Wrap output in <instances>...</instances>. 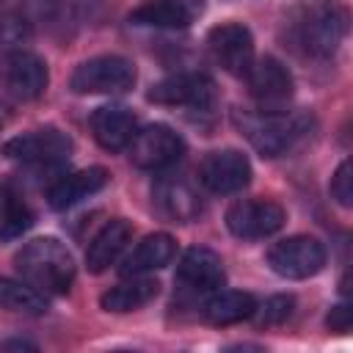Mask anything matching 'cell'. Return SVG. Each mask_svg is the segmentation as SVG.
Returning <instances> with one entry per match:
<instances>
[{
  "mask_svg": "<svg viewBox=\"0 0 353 353\" xmlns=\"http://www.w3.org/2000/svg\"><path fill=\"white\" fill-rule=\"evenodd\" d=\"M347 33V8L339 0H303L287 19L290 44L306 58H331Z\"/></svg>",
  "mask_w": 353,
  "mask_h": 353,
  "instance_id": "1",
  "label": "cell"
},
{
  "mask_svg": "<svg viewBox=\"0 0 353 353\" xmlns=\"http://www.w3.org/2000/svg\"><path fill=\"white\" fill-rule=\"evenodd\" d=\"M234 127L262 157H281L314 130V119L306 110H234Z\"/></svg>",
  "mask_w": 353,
  "mask_h": 353,
  "instance_id": "2",
  "label": "cell"
},
{
  "mask_svg": "<svg viewBox=\"0 0 353 353\" xmlns=\"http://www.w3.org/2000/svg\"><path fill=\"white\" fill-rule=\"evenodd\" d=\"M14 265L30 287L44 295H63L74 281V259L55 237H36L14 256Z\"/></svg>",
  "mask_w": 353,
  "mask_h": 353,
  "instance_id": "3",
  "label": "cell"
},
{
  "mask_svg": "<svg viewBox=\"0 0 353 353\" xmlns=\"http://www.w3.org/2000/svg\"><path fill=\"white\" fill-rule=\"evenodd\" d=\"M135 66L121 55H97L72 72L74 94H124L135 85Z\"/></svg>",
  "mask_w": 353,
  "mask_h": 353,
  "instance_id": "4",
  "label": "cell"
},
{
  "mask_svg": "<svg viewBox=\"0 0 353 353\" xmlns=\"http://www.w3.org/2000/svg\"><path fill=\"white\" fill-rule=\"evenodd\" d=\"M72 138L58 127H39L3 143V154L22 165H58L72 154Z\"/></svg>",
  "mask_w": 353,
  "mask_h": 353,
  "instance_id": "5",
  "label": "cell"
},
{
  "mask_svg": "<svg viewBox=\"0 0 353 353\" xmlns=\"http://www.w3.org/2000/svg\"><path fill=\"white\" fill-rule=\"evenodd\" d=\"M245 83H248L251 99L256 102V110L279 113V110H287V105L292 102V88H295L292 74L273 55L254 58V63L245 72Z\"/></svg>",
  "mask_w": 353,
  "mask_h": 353,
  "instance_id": "6",
  "label": "cell"
},
{
  "mask_svg": "<svg viewBox=\"0 0 353 353\" xmlns=\"http://www.w3.org/2000/svg\"><path fill=\"white\" fill-rule=\"evenodd\" d=\"M268 265L281 279H309L325 268V245L312 234H292L270 245Z\"/></svg>",
  "mask_w": 353,
  "mask_h": 353,
  "instance_id": "7",
  "label": "cell"
},
{
  "mask_svg": "<svg viewBox=\"0 0 353 353\" xmlns=\"http://www.w3.org/2000/svg\"><path fill=\"white\" fill-rule=\"evenodd\" d=\"M127 152H130L132 165L146 168V171H163L182 157L185 141L168 124H146L135 130Z\"/></svg>",
  "mask_w": 353,
  "mask_h": 353,
  "instance_id": "8",
  "label": "cell"
},
{
  "mask_svg": "<svg viewBox=\"0 0 353 353\" xmlns=\"http://www.w3.org/2000/svg\"><path fill=\"white\" fill-rule=\"evenodd\" d=\"M154 105H171V108H190V110H210L218 99L215 83L201 72H182L171 74L160 83H154L146 94Z\"/></svg>",
  "mask_w": 353,
  "mask_h": 353,
  "instance_id": "9",
  "label": "cell"
},
{
  "mask_svg": "<svg viewBox=\"0 0 353 353\" xmlns=\"http://www.w3.org/2000/svg\"><path fill=\"white\" fill-rule=\"evenodd\" d=\"M284 207L270 199H240L226 210V226L240 240L270 237L284 226Z\"/></svg>",
  "mask_w": 353,
  "mask_h": 353,
  "instance_id": "10",
  "label": "cell"
},
{
  "mask_svg": "<svg viewBox=\"0 0 353 353\" xmlns=\"http://www.w3.org/2000/svg\"><path fill=\"white\" fill-rule=\"evenodd\" d=\"M207 47L212 61L234 77H245L248 66L254 63V36L243 22L215 25L207 33Z\"/></svg>",
  "mask_w": 353,
  "mask_h": 353,
  "instance_id": "11",
  "label": "cell"
},
{
  "mask_svg": "<svg viewBox=\"0 0 353 353\" xmlns=\"http://www.w3.org/2000/svg\"><path fill=\"white\" fill-rule=\"evenodd\" d=\"M0 83L11 97L30 102L44 94L50 83V72L44 58H39L36 52L14 50V52H6V58L0 61Z\"/></svg>",
  "mask_w": 353,
  "mask_h": 353,
  "instance_id": "12",
  "label": "cell"
},
{
  "mask_svg": "<svg viewBox=\"0 0 353 353\" xmlns=\"http://www.w3.org/2000/svg\"><path fill=\"white\" fill-rule=\"evenodd\" d=\"M199 179L210 193H240L251 182V163L237 149H218L204 154V160L199 163Z\"/></svg>",
  "mask_w": 353,
  "mask_h": 353,
  "instance_id": "13",
  "label": "cell"
},
{
  "mask_svg": "<svg viewBox=\"0 0 353 353\" xmlns=\"http://www.w3.org/2000/svg\"><path fill=\"white\" fill-rule=\"evenodd\" d=\"M152 204L163 218L174 223H190L201 215V196L185 174L157 176V182L152 185Z\"/></svg>",
  "mask_w": 353,
  "mask_h": 353,
  "instance_id": "14",
  "label": "cell"
},
{
  "mask_svg": "<svg viewBox=\"0 0 353 353\" xmlns=\"http://www.w3.org/2000/svg\"><path fill=\"white\" fill-rule=\"evenodd\" d=\"M204 14V0H143L130 11V22L141 28H188Z\"/></svg>",
  "mask_w": 353,
  "mask_h": 353,
  "instance_id": "15",
  "label": "cell"
},
{
  "mask_svg": "<svg viewBox=\"0 0 353 353\" xmlns=\"http://www.w3.org/2000/svg\"><path fill=\"white\" fill-rule=\"evenodd\" d=\"M223 279L226 273L221 256L201 245L188 248L176 265V281L190 292H215L223 287Z\"/></svg>",
  "mask_w": 353,
  "mask_h": 353,
  "instance_id": "16",
  "label": "cell"
},
{
  "mask_svg": "<svg viewBox=\"0 0 353 353\" xmlns=\"http://www.w3.org/2000/svg\"><path fill=\"white\" fill-rule=\"evenodd\" d=\"M91 135L94 141L108 149V152H121L130 146L135 130H138V121H135V113L127 108V105H99L91 119Z\"/></svg>",
  "mask_w": 353,
  "mask_h": 353,
  "instance_id": "17",
  "label": "cell"
},
{
  "mask_svg": "<svg viewBox=\"0 0 353 353\" xmlns=\"http://www.w3.org/2000/svg\"><path fill=\"white\" fill-rule=\"evenodd\" d=\"M108 171L102 165H91V168H80L72 174L58 176L50 188H47V201L52 210H69L74 204H80L83 199L99 193L108 185Z\"/></svg>",
  "mask_w": 353,
  "mask_h": 353,
  "instance_id": "18",
  "label": "cell"
},
{
  "mask_svg": "<svg viewBox=\"0 0 353 353\" xmlns=\"http://www.w3.org/2000/svg\"><path fill=\"white\" fill-rule=\"evenodd\" d=\"M130 240H132V223H130V221H124V218L108 221V223L94 234V240L88 243L85 268H88L91 273L108 270V268L121 256V251L127 248Z\"/></svg>",
  "mask_w": 353,
  "mask_h": 353,
  "instance_id": "19",
  "label": "cell"
},
{
  "mask_svg": "<svg viewBox=\"0 0 353 353\" xmlns=\"http://www.w3.org/2000/svg\"><path fill=\"white\" fill-rule=\"evenodd\" d=\"M176 254V243L171 234L165 232H154V234H146L121 262L119 273L121 276H146L152 270H160L165 268Z\"/></svg>",
  "mask_w": 353,
  "mask_h": 353,
  "instance_id": "20",
  "label": "cell"
},
{
  "mask_svg": "<svg viewBox=\"0 0 353 353\" xmlns=\"http://www.w3.org/2000/svg\"><path fill=\"white\" fill-rule=\"evenodd\" d=\"M160 292V284L149 276H124V281H119L116 287H110L102 298H99V306L105 312H116V314H124V312H135L141 306H146L149 301H154Z\"/></svg>",
  "mask_w": 353,
  "mask_h": 353,
  "instance_id": "21",
  "label": "cell"
},
{
  "mask_svg": "<svg viewBox=\"0 0 353 353\" xmlns=\"http://www.w3.org/2000/svg\"><path fill=\"white\" fill-rule=\"evenodd\" d=\"M256 309V301L251 292L240 290H221L201 306V317L210 325H234L240 320H248Z\"/></svg>",
  "mask_w": 353,
  "mask_h": 353,
  "instance_id": "22",
  "label": "cell"
},
{
  "mask_svg": "<svg viewBox=\"0 0 353 353\" xmlns=\"http://www.w3.org/2000/svg\"><path fill=\"white\" fill-rule=\"evenodd\" d=\"M33 226V212L17 188L0 182V240L22 237Z\"/></svg>",
  "mask_w": 353,
  "mask_h": 353,
  "instance_id": "23",
  "label": "cell"
},
{
  "mask_svg": "<svg viewBox=\"0 0 353 353\" xmlns=\"http://www.w3.org/2000/svg\"><path fill=\"white\" fill-rule=\"evenodd\" d=\"M0 306L8 312H19V314H44L47 298L28 281L0 276Z\"/></svg>",
  "mask_w": 353,
  "mask_h": 353,
  "instance_id": "24",
  "label": "cell"
},
{
  "mask_svg": "<svg viewBox=\"0 0 353 353\" xmlns=\"http://www.w3.org/2000/svg\"><path fill=\"white\" fill-rule=\"evenodd\" d=\"M33 33L30 19L22 11H6L0 14V52H14L19 50Z\"/></svg>",
  "mask_w": 353,
  "mask_h": 353,
  "instance_id": "25",
  "label": "cell"
},
{
  "mask_svg": "<svg viewBox=\"0 0 353 353\" xmlns=\"http://www.w3.org/2000/svg\"><path fill=\"white\" fill-rule=\"evenodd\" d=\"M295 309V298L292 295H270L262 306L254 309L251 317H256L259 325H281Z\"/></svg>",
  "mask_w": 353,
  "mask_h": 353,
  "instance_id": "26",
  "label": "cell"
},
{
  "mask_svg": "<svg viewBox=\"0 0 353 353\" xmlns=\"http://www.w3.org/2000/svg\"><path fill=\"white\" fill-rule=\"evenodd\" d=\"M334 201L339 207H350L353 204V171H350V160H342L339 168L334 171L331 176V185H328Z\"/></svg>",
  "mask_w": 353,
  "mask_h": 353,
  "instance_id": "27",
  "label": "cell"
},
{
  "mask_svg": "<svg viewBox=\"0 0 353 353\" xmlns=\"http://www.w3.org/2000/svg\"><path fill=\"white\" fill-rule=\"evenodd\" d=\"M63 8V0H25V17L33 22H52Z\"/></svg>",
  "mask_w": 353,
  "mask_h": 353,
  "instance_id": "28",
  "label": "cell"
},
{
  "mask_svg": "<svg viewBox=\"0 0 353 353\" xmlns=\"http://www.w3.org/2000/svg\"><path fill=\"white\" fill-rule=\"evenodd\" d=\"M350 323H353V309H350L347 303L334 306V309L328 312V317H325V325H328L331 331H347Z\"/></svg>",
  "mask_w": 353,
  "mask_h": 353,
  "instance_id": "29",
  "label": "cell"
},
{
  "mask_svg": "<svg viewBox=\"0 0 353 353\" xmlns=\"http://www.w3.org/2000/svg\"><path fill=\"white\" fill-rule=\"evenodd\" d=\"M8 347H28V350H36V345L28 342V339H6V342H0V350H8Z\"/></svg>",
  "mask_w": 353,
  "mask_h": 353,
  "instance_id": "30",
  "label": "cell"
},
{
  "mask_svg": "<svg viewBox=\"0 0 353 353\" xmlns=\"http://www.w3.org/2000/svg\"><path fill=\"white\" fill-rule=\"evenodd\" d=\"M8 119H11V108H8V102H6V99H0V127H3Z\"/></svg>",
  "mask_w": 353,
  "mask_h": 353,
  "instance_id": "31",
  "label": "cell"
},
{
  "mask_svg": "<svg viewBox=\"0 0 353 353\" xmlns=\"http://www.w3.org/2000/svg\"><path fill=\"white\" fill-rule=\"evenodd\" d=\"M0 3H3V0H0Z\"/></svg>",
  "mask_w": 353,
  "mask_h": 353,
  "instance_id": "32",
  "label": "cell"
}]
</instances>
